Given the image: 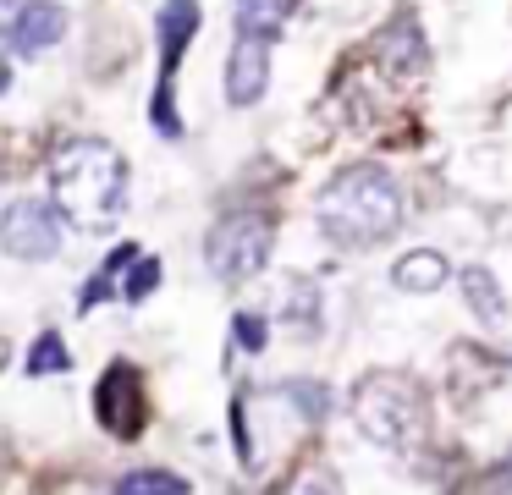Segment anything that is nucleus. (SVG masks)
<instances>
[{"label": "nucleus", "mask_w": 512, "mask_h": 495, "mask_svg": "<svg viewBox=\"0 0 512 495\" xmlns=\"http://www.w3.org/2000/svg\"><path fill=\"white\" fill-rule=\"evenodd\" d=\"M6 358H12V347H6V341H0V369H6Z\"/></svg>", "instance_id": "412c9836"}, {"label": "nucleus", "mask_w": 512, "mask_h": 495, "mask_svg": "<svg viewBox=\"0 0 512 495\" xmlns=\"http://www.w3.org/2000/svg\"><path fill=\"white\" fill-rule=\"evenodd\" d=\"M61 209L56 204H39V198H17V204H6V215H0V248L12 253V259H56L61 253Z\"/></svg>", "instance_id": "423d86ee"}, {"label": "nucleus", "mask_w": 512, "mask_h": 495, "mask_svg": "<svg viewBox=\"0 0 512 495\" xmlns=\"http://www.w3.org/2000/svg\"><path fill=\"white\" fill-rule=\"evenodd\" d=\"M457 281H463V297H468V308H474L479 319H490V325H496V319H507V297H501V286H496V275H490V270L468 264Z\"/></svg>", "instance_id": "ddd939ff"}, {"label": "nucleus", "mask_w": 512, "mask_h": 495, "mask_svg": "<svg viewBox=\"0 0 512 495\" xmlns=\"http://www.w3.org/2000/svg\"><path fill=\"white\" fill-rule=\"evenodd\" d=\"M116 495H188V479H177L166 468H149V473H127L116 484Z\"/></svg>", "instance_id": "4468645a"}, {"label": "nucleus", "mask_w": 512, "mask_h": 495, "mask_svg": "<svg viewBox=\"0 0 512 495\" xmlns=\"http://www.w3.org/2000/svg\"><path fill=\"white\" fill-rule=\"evenodd\" d=\"M314 215L336 248H375L402 226V193L380 165H347L325 182Z\"/></svg>", "instance_id": "f03ea898"}, {"label": "nucleus", "mask_w": 512, "mask_h": 495, "mask_svg": "<svg viewBox=\"0 0 512 495\" xmlns=\"http://www.w3.org/2000/svg\"><path fill=\"white\" fill-rule=\"evenodd\" d=\"M446 275H452V264H446L435 248H419V253H402L397 259L391 286H397V292H441Z\"/></svg>", "instance_id": "f8f14e48"}, {"label": "nucleus", "mask_w": 512, "mask_h": 495, "mask_svg": "<svg viewBox=\"0 0 512 495\" xmlns=\"http://www.w3.org/2000/svg\"><path fill=\"white\" fill-rule=\"evenodd\" d=\"M149 407H144V380H138L133 363H116V369H105L100 380V424L111 429V435L133 440L138 429H144Z\"/></svg>", "instance_id": "0eeeda50"}, {"label": "nucleus", "mask_w": 512, "mask_h": 495, "mask_svg": "<svg viewBox=\"0 0 512 495\" xmlns=\"http://www.w3.org/2000/svg\"><path fill=\"white\" fill-rule=\"evenodd\" d=\"M375 61L386 66L391 77H402V83H413V77L430 72V50H424V33L413 17H397L391 28H380L375 39Z\"/></svg>", "instance_id": "6e6552de"}, {"label": "nucleus", "mask_w": 512, "mask_h": 495, "mask_svg": "<svg viewBox=\"0 0 512 495\" xmlns=\"http://www.w3.org/2000/svg\"><path fill=\"white\" fill-rule=\"evenodd\" d=\"M155 281H160V259H138L133 281H127V303H138L144 292H155Z\"/></svg>", "instance_id": "f3484780"}, {"label": "nucleus", "mask_w": 512, "mask_h": 495, "mask_svg": "<svg viewBox=\"0 0 512 495\" xmlns=\"http://www.w3.org/2000/svg\"><path fill=\"white\" fill-rule=\"evenodd\" d=\"M353 418L375 446L386 451H413L430 435V396L413 374L402 369H369L353 385Z\"/></svg>", "instance_id": "7ed1b4c3"}, {"label": "nucleus", "mask_w": 512, "mask_h": 495, "mask_svg": "<svg viewBox=\"0 0 512 495\" xmlns=\"http://www.w3.org/2000/svg\"><path fill=\"white\" fill-rule=\"evenodd\" d=\"M61 33H67V11H61L56 0H28L23 17H17L12 50L17 55H39V50H50V44H61Z\"/></svg>", "instance_id": "9d476101"}, {"label": "nucleus", "mask_w": 512, "mask_h": 495, "mask_svg": "<svg viewBox=\"0 0 512 495\" xmlns=\"http://www.w3.org/2000/svg\"><path fill=\"white\" fill-rule=\"evenodd\" d=\"M237 341H243L248 352L265 347V325H259V314H237Z\"/></svg>", "instance_id": "a211bd4d"}, {"label": "nucleus", "mask_w": 512, "mask_h": 495, "mask_svg": "<svg viewBox=\"0 0 512 495\" xmlns=\"http://www.w3.org/2000/svg\"><path fill=\"white\" fill-rule=\"evenodd\" d=\"M67 369V341L61 336H39L34 352H28V374H56Z\"/></svg>", "instance_id": "2eb2a0df"}, {"label": "nucleus", "mask_w": 512, "mask_h": 495, "mask_svg": "<svg viewBox=\"0 0 512 495\" xmlns=\"http://www.w3.org/2000/svg\"><path fill=\"white\" fill-rule=\"evenodd\" d=\"M50 204L78 231L116 226L127 204V160L100 138H72L50 160Z\"/></svg>", "instance_id": "f257e3e1"}, {"label": "nucleus", "mask_w": 512, "mask_h": 495, "mask_svg": "<svg viewBox=\"0 0 512 495\" xmlns=\"http://www.w3.org/2000/svg\"><path fill=\"white\" fill-rule=\"evenodd\" d=\"M265 83H270V44L237 33L232 55H226V99L232 105H259Z\"/></svg>", "instance_id": "1a4fd4ad"}, {"label": "nucleus", "mask_w": 512, "mask_h": 495, "mask_svg": "<svg viewBox=\"0 0 512 495\" xmlns=\"http://www.w3.org/2000/svg\"><path fill=\"white\" fill-rule=\"evenodd\" d=\"M17 17H23V0H0V39L17 33Z\"/></svg>", "instance_id": "aec40b11"}, {"label": "nucleus", "mask_w": 512, "mask_h": 495, "mask_svg": "<svg viewBox=\"0 0 512 495\" xmlns=\"http://www.w3.org/2000/svg\"><path fill=\"white\" fill-rule=\"evenodd\" d=\"M298 11V0H237L232 6V22L243 39H276L281 28H287V17Z\"/></svg>", "instance_id": "9b49d317"}, {"label": "nucleus", "mask_w": 512, "mask_h": 495, "mask_svg": "<svg viewBox=\"0 0 512 495\" xmlns=\"http://www.w3.org/2000/svg\"><path fill=\"white\" fill-rule=\"evenodd\" d=\"M155 33H160V88H155V105H149V116H155V127L166 132V138H177L171 83H177L182 50H188L193 33H199V0H166V6H160V17H155Z\"/></svg>", "instance_id": "39448f33"}, {"label": "nucleus", "mask_w": 512, "mask_h": 495, "mask_svg": "<svg viewBox=\"0 0 512 495\" xmlns=\"http://www.w3.org/2000/svg\"><path fill=\"white\" fill-rule=\"evenodd\" d=\"M287 495H336V473L331 468H303Z\"/></svg>", "instance_id": "dca6fc26"}, {"label": "nucleus", "mask_w": 512, "mask_h": 495, "mask_svg": "<svg viewBox=\"0 0 512 495\" xmlns=\"http://www.w3.org/2000/svg\"><path fill=\"white\" fill-rule=\"evenodd\" d=\"M270 237H276V231H270V215L237 209V215L215 220L210 242H204V259H210V270L221 275V281H254L270 259Z\"/></svg>", "instance_id": "20e7f679"}, {"label": "nucleus", "mask_w": 512, "mask_h": 495, "mask_svg": "<svg viewBox=\"0 0 512 495\" xmlns=\"http://www.w3.org/2000/svg\"><path fill=\"white\" fill-rule=\"evenodd\" d=\"M485 495H512V451L490 468V479H485Z\"/></svg>", "instance_id": "6ab92c4d"}]
</instances>
